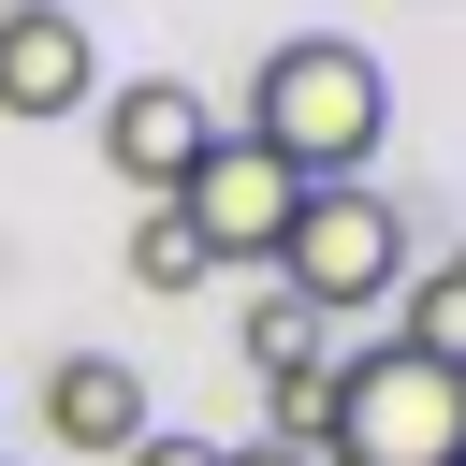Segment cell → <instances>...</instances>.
Segmentation results:
<instances>
[{
	"label": "cell",
	"mask_w": 466,
	"mask_h": 466,
	"mask_svg": "<svg viewBox=\"0 0 466 466\" xmlns=\"http://www.w3.org/2000/svg\"><path fill=\"white\" fill-rule=\"evenodd\" d=\"M291 189H350L364 160H379V131H393V73L350 44V29H291L262 73H248V116H233Z\"/></svg>",
	"instance_id": "6da1fadb"
},
{
	"label": "cell",
	"mask_w": 466,
	"mask_h": 466,
	"mask_svg": "<svg viewBox=\"0 0 466 466\" xmlns=\"http://www.w3.org/2000/svg\"><path fill=\"white\" fill-rule=\"evenodd\" d=\"M320 466H466V379L422 350H335V422Z\"/></svg>",
	"instance_id": "7a4b0ae2"
},
{
	"label": "cell",
	"mask_w": 466,
	"mask_h": 466,
	"mask_svg": "<svg viewBox=\"0 0 466 466\" xmlns=\"http://www.w3.org/2000/svg\"><path fill=\"white\" fill-rule=\"evenodd\" d=\"M277 291H291L306 320H364V306H393V291H408V218H393V189H379V175L306 189L291 233H277Z\"/></svg>",
	"instance_id": "3957f363"
},
{
	"label": "cell",
	"mask_w": 466,
	"mask_h": 466,
	"mask_svg": "<svg viewBox=\"0 0 466 466\" xmlns=\"http://www.w3.org/2000/svg\"><path fill=\"white\" fill-rule=\"evenodd\" d=\"M218 131H233V116H218L189 73H131V87L102 102V160H116V189H131V204H175V189H189V160H204Z\"/></svg>",
	"instance_id": "277c9868"
},
{
	"label": "cell",
	"mask_w": 466,
	"mask_h": 466,
	"mask_svg": "<svg viewBox=\"0 0 466 466\" xmlns=\"http://www.w3.org/2000/svg\"><path fill=\"white\" fill-rule=\"evenodd\" d=\"M291 204H306V189H291L248 131H218V146L189 160V189H175V218H189V248H204V262H277Z\"/></svg>",
	"instance_id": "5b68a950"
},
{
	"label": "cell",
	"mask_w": 466,
	"mask_h": 466,
	"mask_svg": "<svg viewBox=\"0 0 466 466\" xmlns=\"http://www.w3.org/2000/svg\"><path fill=\"white\" fill-rule=\"evenodd\" d=\"M87 102H102V44H87V15H73V0L0 15V116L29 131V116H87Z\"/></svg>",
	"instance_id": "8992f818"
},
{
	"label": "cell",
	"mask_w": 466,
	"mask_h": 466,
	"mask_svg": "<svg viewBox=\"0 0 466 466\" xmlns=\"http://www.w3.org/2000/svg\"><path fill=\"white\" fill-rule=\"evenodd\" d=\"M146 422H160V408H146V364H131V350H58V364H44V437H58V451L116 466Z\"/></svg>",
	"instance_id": "52a82bcc"
},
{
	"label": "cell",
	"mask_w": 466,
	"mask_h": 466,
	"mask_svg": "<svg viewBox=\"0 0 466 466\" xmlns=\"http://www.w3.org/2000/svg\"><path fill=\"white\" fill-rule=\"evenodd\" d=\"M393 350H422V364H451V379H466V248L408 262V291H393Z\"/></svg>",
	"instance_id": "ba28073f"
},
{
	"label": "cell",
	"mask_w": 466,
	"mask_h": 466,
	"mask_svg": "<svg viewBox=\"0 0 466 466\" xmlns=\"http://www.w3.org/2000/svg\"><path fill=\"white\" fill-rule=\"evenodd\" d=\"M204 277H218V262L189 248V218H175V204H146V218H131V291H204Z\"/></svg>",
	"instance_id": "9c48e42d"
},
{
	"label": "cell",
	"mask_w": 466,
	"mask_h": 466,
	"mask_svg": "<svg viewBox=\"0 0 466 466\" xmlns=\"http://www.w3.org/2000/svg\"><path fill=\"white\" fill-rule=\"evenodd\" d=\"M320 422H335V350L320 364H277V451H320Z\"/></svg>",
	"instance_id": "30bf717a"
},
{
	"label": "cell",
	"mask_w": 466,
	"mask_h": 466,
	"mask_svg": "<svg viewBox=\"0 0 466 466\" xmlns=\"http://www.w3.org/2000/svg\"><path fill=\"white\" fill-rule=\"evenodd\" d=\"M306 335H320V320H306L291 291H262V306H248V364H262V379H277V364H320Z\"/></svg>",
	"instance_id": "8fae6325"
},
{
	"label": "cell",
	"mask_w": 466,
	"mask_h": 466,
	"mask_svg": "<svg viewBox=\"0 0 466 466\" xmlns=\"http://www.w3.org/2000/svg\"><path fill=\"white\" fill-rule=\"evenodd\" d=\"M116 466H218V437H175V422H146V437H131Z\"/></svg>",
	"instance_id": "7c38bea8"
},
{
	"label": "cell",
	"mask_w": 466,
	"mask_h": 466,
	"mask_svg": "<svg viewBox=\"0 0 466 466\" xmlns=\"http://www.w3.org/2000/svg\"><path fill=\"white\" fill-rule=\"evenodd\" d=\"M218 466H320V451H277V437H248V451H218Z\"/></svg>",
	"instance_id": "4fadbf2b"
},
{
	"label": "cell",
	"mask_w": 466,
	"mask_h": 466,
	"mask_svg": "<svg viewBox=\"0 0 466 466\" xmlns=\"http://www.w3.org/2000/svg\"><path fill=\"white\" fill-rule=\"evenodd\" d=\"M0 15H44V0H0Z\"/></svg>",
	"instance_id": "5bb4252c"
}]
</instances>
